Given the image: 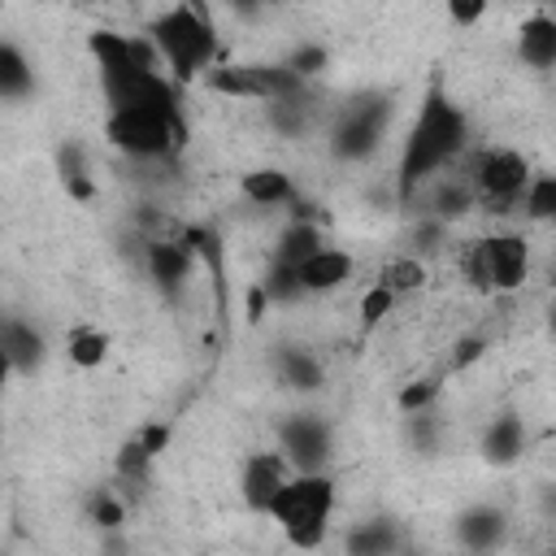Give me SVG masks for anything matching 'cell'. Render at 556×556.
Returning a JSON list of instances; mask_svg holds the SVG:
<instances>
[{"instance_id":"2","label":"cell","mask_w":556,"mask_h":556,"mask_svg":"<svg viewBox=\"0 0 556 556\" xmlns=\"http://www.w3.org/2000/svg\"><path fill=\"white\" fill-rule=\"evenodd\" d=\"M148 35L161 48V61H165V70L174 74L178 87L195 83L217 61V26H213L208 9H195L187 0L169 4L165 13H156Z\"/></svg>"},{"instance_id":"26","label":"cell","mask_w":556,"mask_h":556,"mask_svg":"<svg viewBox=\"0 0 556 556\" xmlns=\"http://www.w3.org/2000/svg\"><path fill=\"white\" fill-rule=\"evenodd\" d=\"M261 291L269 295V304H295L304 300V282H300V269L287 265V261H269V269L261 274Z\"/></svg>"},{"instance_id":"5","label":"cell","mask_w":556,"mask_h":556,"mask_svg":"<svg viewBox=\"0 0 556 556\" xmlns=\"http://www.w3.org/2000/svg\"><path fill=\"white\" fill-rule=\"evenodd\" d=\"M104 139L130 161H169L187 143V122L156 109H109Z\"/></svg>"},{"instance_id":"40","label":"cell","mask_w":556,"mask_h":556,"mask_svg":"<svg viewBox=\"0 0 556 556\" xmlns=\"http://www.w3.org/2000/svg\"><path fill=\"white\" fill-rule=\"evenodd\" d=\"M135 434H139V439H143V447H148V452H152V456H161V452H165V443H169V434H174V430H169V421H148V426H139V430H135Z\"/></svg>"},{"instance_id":"41","label":"cell","mask_w":556,"mask_h":556,"mask_svg":"<svg viewBox=\"0 0 556 556\" xmlns=\"http://www.w3.org/2000/svg\"><path fill=\"white\" fill-rule=\"evenodd\" d=\"M265 308H269V295L261 291V282L248 291V321H261L265 317Z\"/></svg>"},{"instance_id":"38","label":"cell","mask_w":556,"mask_h":556,"mask_svg":"<svg viewBox=\"0 0 556 556\" xmlns=\"http://www.w3.org/2000/svg\"><path fill=\"white\" fill-rule=\"evenodd\" d=\"M482 356H486V334H460L447 365H452V374H460V369H469V365L482 361Z\"/></svg>"},{"instance_id":"12","label":"cell","mask_w":556,"mask_h":556,"mask_svg":"<svg viewBox=\"0 0 556 556\" xmlns=\"http://www.w3.org/2000/svg\"><path fill=\"white\" fill-rule=\"evenodd\" d=\"M504 539H508V513L500 504L478 500L456 513V543L465 552H495Z\"/></svg>"},{"instance_id":"6","label":"cell","mask_w":556,"mask_h":556,"mask_svg":"<svg viewBox=\"0 0 556 556\" xmlns=\"http://www.w3.org/2000/svg\"><path fill=\"white\" fill-rule=\"evenodd\" d=\"M530 161L513 148H486L478 152L469 178H473V191H478V208L486 213H513L521 208V195H526V182H530Z\"/></svg>"},{"instance_id":"16","label":"cell","mask_w":556,"mask_h":556,"mask_svg":"<svg viewBox=\"0 0 556 556\" xmlns=\"http://www.w3.org/2000/svg\"><path fill=\"white\" fill-rule=\"evenodd\" d=\"M517 61L530 70H556V17L530 13L517 26Z\"/></svg>"},{"instance_id":"21","label":"cell","mask_w":556,"mask_h":556,"mask_svg":"<svg viewBox=\"0 0 556 556\" xmlns=\"http://www.w3.org/2000/svg\"><path fill=\"white\" fill-rule=\"evenodd\" d=\"M56 178H61L65 195L78 200V204H87V200L96 195V178H91V165H87V148H83L78 139H65V143L56 148Z\"/></svg>"},{"instance_id":"27","label":"cell","mask_w":556,"mask_h":556,"mask_svg":"<svg viewBox=\"0 0 556 556\" xmlns=\"http://www.w3.org/2000/svg\"><path fill=\"white\" fill-rule=\"evenodd\" d=\"M521 213L530 222H556V174H530L526 195H521Z\"/></svg>"},{"instance_id":"35","label":"cell","mask_w":556,"mask_h":556,"mask_svg":"<svg viewBox=\"0 0 556 556\" xmlns=\"http://www.w3.org/2000/svg\"><path fill=\"white\" fill-rule=\"evenodd\" d=\"M395 300H400V295H395L387 282H374V287L361 295V330H365V334L378 330V326L387 321V313L395 308Z\"/></svg>"},{"instance_id":"44","label":"cell","mask_w":556,"mask_h":556,"mask_svg":"<svg viewBox=\"0 0 556 556\" xmlns=\"http://www.w3.org/2000/svg\"><path fill=\"white\" fill-rule=\"evenodd\" d=\"M547 330H552V334H556V300H552V304H547Z\"/></svg>"},{"instance_id":"29","label":"cell","mask_w":556,"mask_h":556,"mask_svg":"<svg viewBox=\"0 0 556 556\" xmlns=\"http://www.w3.org/2000/svg\"><path fill=\"white\" fill-rule=\"evenodd\" d=\"M378 282H387L395 295H408V291H417L426 282V261L413 256V252H404V256H395V261H387L378 269Z\"/></svg>"},{"instance_id":"19","label":"cell","mask_w":556,"mask_h":556,"mask_svg":"<svg viewBox=\"0 0 556 556\" xmlns=\"http://www.w3.org/2000/svg\"><path fill=\"white\" fill-rule=\"evenodd\" d=\"M204 83H208V91H217L226 100H269L261 61H252V65H213L204 74Z\"/></svg>"},{"instance_id":"31","label":"cell","mask_w":556,"mask_h":556,"mask_svg":"<svg viewBox=\"0 0 556 556\" xmlns=\"http://www.w3.org/2000/svg\"><path fill=\"white\" fill-rule=\"evenodd\" d=\"M404 443H408L417 456H434V452H439V417H434V408L404 413Z\"/></svg>"},{"instance_id":"22","label":"cell","mask_w":556,"mask_h":556,"mask_svg":"<svg viewBox=\"0 0 556 556\" xmlns=\"http://www.w3.org/2000/svg\"><path fill=\"white\" fill-rule=\"evenodd\" d=\"M478 208V191H473V178L465 174V178H439L434 187H430V200H426V213H434V217H443L447 226L452 222H460L465 213H473Z\"/></svg>"},{"instance_id":"47","label":"cell","mask_w":556,"mask_h":556,"mask_svg":"<svg viewBox=\"0 0 556 556\" xmlns=\"http://www.w3.org/2000/svg\"><path fill=\"white\" fill-rule=\"evenodd\" d=\"M78 4H91V0H78Z\"/></svg>"},{"instance_id":"18","label":"cell","mask_w":556,"mask_h":556,"mask_svg":"<svg viewBox=\"0 0 556 556\" xmlns=\"http://www.w3.org/2000/svg\"><path fill=\"white\" fill-rule=\"evenodd\" d=\"M274 374H278V382L291 387V391H317V387L326 382L321 361H317L304 343H278V352H274Z\"/></svg>"},{"instance_id":"34","label":"cell","mask_w":556,"mask_h":556,"mask_svg":"<svg viewBox=\"0 0 556 556\" xmlns=\"http://www.w3.org/2000/svg\"><path fill=\"white\" fill-rule=\"evenodd\" d=\"M460 274L465 282L478 291V295H491L495 291V278H491V256H486V239H473L460 256Z\"/></svg>"},{"instance_id":"43","label":"cell","mask_w":556,"mask_h":556,"mask_svg":"<svg viewBox=\"0 0 556 556\" xmlns=\"http://www.w3.org/2000/svg\"><path fill=\"white\" fill-rule=\"evenodd\" d=\"M226 4H230V9H239L243 17H252V13H261V4H265V0H226Z\"/></svg>"},{"instance_id":"25","label":"cell","mask_w":556,"mask_h":556,"mask_svg":"<svg viewBox=\"0 0 556 556\" xmlns=\"http://www.w3.org/2000/svg\"><path fill=\"white\" fill-rule=\"evenodd\" d=\"M65 356L78 369H100L109 361V334L96 330V326H74L70 339H65Z\"/></svg>"},{"instance_id":"23","label":"cell","mask_w":556,"mask_h":556,"mask_svg":"<svg viewBox=\"0 0 556 556\" xmlns=\"http://www.w3.org/2000/svg\"><path fill=\"white\" fill-rule=\"evenodd\" d=\"M35 87H39V78H35V65L26 61V52H22L13 39L0 43V96H4L9 104H17V100H26Z\"/></svg>"},{"instance_id":"13","label":"cell","mask_w":556,"mask_h":556,"mask_svg":"<svg viewBox=\"0 0 556 556\" xmlns=\"http://www.w3.org/2000/svg\"><path fill=\"white\" fill-rule=\"evenodd\" d=\"M486 256H491V278L495 291H521L530 278V243L517 230L486 235Z\"/></svg>"},{"instance_id":"9","label":"cell","mask_w":556,"mask_h":556,"mask_svg":"<svg viewBox=\"0 0 556 556\" xmlns=\"http://www.w3.org/2000/svg\"><path fill=\"white\" fill-rule=\"evenodd\" d=\"M87 52H91V61H96V70H100V91L122 87V83H130L135 74H143L139 56H135V39L122 35V30H109V26L91 30V35H87Z\"/></svg>"},{"instance_id":"30","label":"cell","mask_w":556,"mask_h":556,"mask_svg":"<svg viewBox=\"0 0 556 556\" xmlns=\"http://www.w3.org/2000/svg\"><path fill=\"white\" fill-rule=\"evenodd\" d=\"M308 96H300V100H265V117H269V126L278 130V135H287V139H300L304 130H308V104H304Z\"/></svg>"},{"instance_id":"20","label":"cell","mask_w":556,"mask_h":556,"mask_svg":"<svg viewBox=\"0 0 556 556\" xmlns=\"http://www.w3.org/2000/svg\"><path fill=\"white\" fill-rule=\"evenodd\" d=\"M239 191H243V200H252L256 208H282V204L295 200V182H291V174L278 169V165L248 169V174L239 178Z\"/></svg>"},{"instance_id":"37","label":"cell","mask_w":556,"mask_h":556,"mask_svg":"<svg viewBox=\"0 0 556 556\" xmlns=\"http://www.w3.org/2000/svg\"><path fill=\"white\" fill-rule=\"evenodd\" d=\"M287 65L300 74V78H317V74H326L330 70V52L321 48V43H295L291 52H287Z\"/></svg>"},{"instance_id":"3","label":"cell","mask_w":556,"mask_h":556,"mask_svg":"<svg viewBox=\"0 0 556 556\" xmlns=\"http://www.w3.org/2000/svg\"><path fill=\"white\" fill-rule=\"evenodd\" d=\"M334 504H339V486H334V478L326 469L291 473L282 482V491L274 495V504H269V521H278V530L287 534L291 547L313 552L330 534Z\"/></svg>"},{"instance_id":"28","label":"cell","mask_w":556,"mask_h":556,"mask_svg":"<svg viewBox=\"0 0 556 556\" xmlns=\"http://www.w3.org/2000/svg\"><path fill=\"white\" fill-rule=\"evenodd\" d=\"M443 243H447V222H443V217L421 213V217L408 226V252H413V256L430 261V256L443 252Z\"/></svg>"},{"instance_id":"15","label":"cell","mask_w":556,"mask_h":556,"mask_svg":"<svg viewBox=\"0 0 556 556\" xmlns=\"http://www.w3.org/2000/svg\"><path fill=\"white\" fill-rule=\"evenodd\" d=\"M300 269V282H304V291L308 295H326V291H334V287H343L352 274H356V261L343 252V248H317L304 265H295Z\"/></svg>"},{"instance_id":"46","label":"cell","mask_w":556,"mask_h":556,"mask_svg":"<svg viewBox=\"0 0 556 556\" xmlns=\"http://www.w3.org/2000/svg\"><path fill=\"white\" fill-rule=\"evenodd\" d=\"M534 4H556V0H534Z\"/></svg>"},{"instance_id":"4","label":"cell","mask_w":556,"mask_h":556,"mask_svg":"<svg viewBox=\"0 0 556 556\" xmlns=\"http://www.w3.org/2000/svg\"><path fill=\"white\" fill-rule=\"evenodd\" d=\"M395 104L387 91L378 87H361L352 91L339 109H334V122H330V156L343 161V165H356V161H369L387 135V122H391Z\"/></svg>"},{"instance_id":"24","label":"cell","mask_w":556,"mask_h":556,"mask_svg":"<svg viewBox=\"0 0 556 556\" xmlns=\"http://www.w3.org/2000/svg\"><path fill=\"white\" fill-rule=\"evenodd\" d=\"M317 248H326V235L317 222H287L278 243H274V261H287V265H304Z\"/></svg>"},{"instance_id":"7","label":"cell","mask_w":556,"mask_h":556,"mask_svg":"<svg viewBox=\"0 0 556 556\" xmlns=\"http://www.w3.org/2000/svg\"><path fill=\"white\" fill-rule=\"evenodd\" d=\"M278 447L295 473H313V469L330 465L334 430L321 413H287V417H278Z\"/></svg>"},{"instance_id":"14","label":"cell","mask_w":556,"mask_h":556,"mask_svg":"<svg viewBox=\"0 0 556 556\" xmlns=\"http://www.w3.org/2000/svg\"><path fill=\"white\" fill-rule=\"evenodd\" d=\"M478 452H482L486 465L508 469V465L521 460V452H526V421H521L517 413H495V417L486 421L482 439H478Z\"/></svg>"},{"instance_id":"42","label":"cell","mask_w":556,"mask_h":556,"mask_svg":"<svg viewBox=\"0 0 556 556\" xmlns=\"http://www.w3.org/2000/svg\"><path fill=\"white\" fill-rule=\"evenodd\" d=\"M539 513H543V521H556V482L539 486Z\"/></svg>"},{"instance_id":"8","label":"cell","mask_w":556,"mask_h":556,"mask_svg":"<svg viewBox=\"0 0 556 556\" xmlns=\"http://www.w3.org/2000/svg\"><path fill=\"white\" fill-rule=\"evenodd\" d=\"M291 473H295V469H291V460L282 456V447H278V452H248V456H243V469H239L243 508L269 517V504H274V495L282 491V482H287Z\"/></svg>"},{"instance_id":"39","label":"cell","mask_w":556,"mask_h":556,"mask_svg":"<svg viewBox=\"0 0 556 556\" xmlns=\"http://www.w3.org/2000/svg\"><path fill=\"white\" fill-rule=\"evenodd\" d=\"M447 4V22L452 26H478L482 17H486V9H491V0H443Z\"/></svg>"},{"instance_id":"33","label":"cell","mask_w":556,"mask_h":556,"mask_svg":"<svg viewBox=\"0 0 556 556\" xmlns=\"http://www.w3.org/2000/svg\"><path fill=\"white\" fill-rule=\"evenodd\" d=\"M87 521L96 526V530H117L122 521H126V500L113 491V486H96L91 491V500H87Z\"/></svg>"},{"instance_id":"36","label":"cell","mask_w":556,"mask_h":556,"mask_svg":"<svg viewBox=\"0 0 556 556\" xmlns=\"http://www.w3.org/2000/svg\"><path fill=\"white\" fill-rule=\"evenodd\" d=\"M443 382L439 378H417V382H404L400 395H395V408L400 413H421V408H434Z\"/></svg>"},{"instance_id":"10","label":"cell","mask_w":556,"mask_h":556,"mask_svg":"<svg viewBox=\"0 0 556 556\" xmlns=\"http://www.w3.org/2000/svg\"><path fill=\"white\" fill-rule=\"evenodd\" d=\"M0 348H4L9 369L22 374V378H35V374L43 369V361H48V334H43L35 321L17 317V313L4 317V326H0Z\"/></svg>"},{"instance_id":"11","label":"cell","mask_w":556,"mask_h":556,"mask_svg":"<svg viewBox=\"0 0 556 556\" xmlns=\"http://www.w3.org/2000/svg\"><path fill=\"white\" fill-rule=\"evenodd\" d=\"M143 269L152 278V287L165 300H174L191 278V243H182V239H148Z\"/></svg>"},{"instance_id":"1","label":"cell","mask_w":556,"mask_h":556,"mask_svg":"<svg viewBox=\"0 0 556 556\" xmlns=\"http://www.w3.org/2000/svg\"><path fill=\"white\" fill-rule=\"evenodd\" d=\"M469 148V117L465 109L443 91V83L434 78L417 104V117L408 122V135L400 143V161H395V204L413 208L417 191L460 152Z\"/></svg>"},{"instance_id":"32","label":"cell","mask_w":556,"mask_h":556,"mask_svg":"<svg viewBox=\"0 0 556 556\" xmlns=\"http://www.w3.org/2000/svg\"><path fill=\"white\" fill-rule=\"evenodd\" d=\"M152 460H156V456L143 447V439L130 434V439L117 447V456H113V473H117V482H143L148 469H152Z\"/></svg>"},{"instance_id":"17","label":"cell","mask_w":556,"mask_h":556,"mask_svg":"<svg viewBox=\"0 0 556 556\" xmlns=\"http://www.w3.org/2000/svg\"><path fill=\"white\" fill-rule=\"evenodd\" d=\"M343 547L352 556H395V552H404V530L395 517H369L343 534Z\"/></svg>"},{"instance_id":"45","label":"cell","mask_w":556,"mask_h":556,"mask_svg":"<svg viewBox=\"0 0 556 556\" xmlns=\"http://www.w3.org/2000/svg\"><path fill=\"white\" fill-rule=\"evenodd\" d=\"M187 4H195V9H208V4H204V0H187Z\"/></svg>"}]
</instances>
